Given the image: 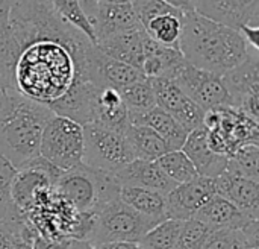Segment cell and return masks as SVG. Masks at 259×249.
I'll return each mask as SVG.
<instances>
[{"label": "cell", "instance_id": "1", "mask_svg": "<svg viewBox=\"0 0 259 249\" xmlns=\"http://www.w3.org/2000/svg\"><path fill=\"white\" fill-rule=\"evenodd\" d=\"M100 52L47 0H17L0 14V82L6 91L87 125L100 84Z\"/></svg>", "mask_w": 259, "mask_h": 249}, {"label": "cell", "instance_id": "2", "mask_svg": "<svg viewBox=\"0 0 259 249\" xmlns=\"http://www.w3.org/2000/svg\"><path fill=\"white\" fill-rule=\"evenodd\" d=\"M179 49L188 64L219 76L240 65L253 50L240 30L215 23L196 11L184 15Z\"/></svg>", "mask_w": 259, "mask_h": 249}, {"label": "cell", "instance_id": "3", "mask_svg": "<svg viewBox=\"0 0 259 249\" xmlns=\"http://www.w3.org/2000/svg\"><path fill=\"white\" fill-rule=\"evenodd\" d=\"M53 114L41 103L6 91L0 111V154L17 169L38 157L42 129Z\"/></svg>", "mask_w": 259, "mask_h": 249}, {"label": "cell", "instance_id": "4", "mask_svg": "<svg viewBox=\"0 0 259 249\" xmlns=\"http://www.w3.org/2000/svg\"><path fill=\"white\" fill-rule=\"evenodd\" d=\"M120 187L115 175L80 163L61 173L53 192L76 211L96 215L120 198Z\"/></svg>", "mask_w": 259, "mask_h": 249}, {"label": "cell", "instance_id": "5", "mask_svg": "<svg viewBox=\"0 0 259 249\" xmlns=\"http://www.w3.org/2000/svg\"><path fill=\"white\" fill-rule=\"evenodd\" d=\"M134 160L124 132L97 123L83 125V164L115 175Z\"/></svg>", "mask_w": 259, "mask_h": 249}, {"label": "cell", "instance_id": "6", "mask_svg": "<svg viewBox=\"0 0 259 249\" xmlns=\"http://www.w3.org/2000/svg\"><path fill=\"white\" fill-rule=\"evenodd\" d=\"M155 225L156 222L134 211L118 198L102 208L99 213H96L90 243H138L141 237Z\"/></svg>", "mask_w": 259, "mask_h": 249}, {"label": "cell", "instance_id": "7", "mask_svg": "<svg viewBox=\"0 0 259 249\" xmlns=\"http://www.w3.org/2000/svg\"><path fill=\"white\" fill-rule=\"evenodd\" d=\"M39 155L61 170L80 164L83 160V126L53 114L42 129Z\"/></svg>", "mask_w": 259, "mask_h": 249}, {"label": "cell", "instance_id": "8", "mask_svg": "<svg viewBox=\"0 0 259 249\" xmlns=\"http://www.w3.org/2000/svg\"><path fill=\"white\" fill-rule=\"evenodd\" d=\"M132 9L146 35L155 43L179 49L185 12L164 0H132Z\"/></svg>", "mask_w": 259, "mask_h": 249}, {"label": "cell", "instance_id": "9", "mask_svg": "<svg viewBox=\"0 0 259 249\" xmlns=\"http://www.w3.org/2000/svg\"><path fill=\"white\" fill-rule=\"evenodd\" d=\"M178 87L205 113L223 106H232V99L223 84L222 76L185 64L171 78Z\"/></svg>", "mask_w": 259, "mask_h": 249}, {"label": "cell", "instance_id": "10", "mask_svg": "<svg viewBox=\"0 0 259 249\" xmlns=\"http://www.w3.org/2000/svg\"><path fill=\"white\" fill-rule=\"evenodd\" d=\"M232 99V106L259 122V52L249 56L235 68L222 76Z\"/></svg>", "mask_w": 259, "mask_h": 249}, {"label": "cell", "instance_id": "11", "mask_svg": "<svg viewBox=\"0 0 259 249\" xmlns=\"http://www.w3.org/2000/svg\"><path fill=\"white\" fill-rule=\"evenodd\" d=\"M156 106L170 114L179 125H182L187 131L197 129L203 126L205 111L196 105L179 87L175 81L167 78L150 79Z\"/></svg>", "mask_w": 259, "mask_h": 249}, {"label": "cell", "instance_id": "12", "mask_svg": "<svg viewBox=\"0 0 259 249\" xmlns=\"http://www.w3.org/2000/svg\"><path fill=\"white\" fill-rule=\"evenodd\" d=\"M215 196L214 178L196 176L194 180L178 184L165 195L167 219L188 221L211 199Z\"/></svg>", "mask_w": 259, "mask_h": 249}, {"label": "cell", "instance_id": "13", "mask_svg": "<svg viewBox=\"0 0 259 249\" xmlns=\"http://www.w3.org/2000/svg\"><path fill=\"white\" fill-rule=\"evenodd\" d=\"M53 181L41 170L32 167L18 169L12 187L11 199L17 211L23 216L46 205L55 195Z\"/></svg>", "mask_w": 259, "mask_h": 249}, {"label": "cell", "instance_id": "14", "mask_svg": "<svg viewBox=\"0 0 259 249\" xmlns=\"http://www.w3.org/2000/svg\"><path fill=\"white\" fill-rule=\"evenodd\" d=\"M194 11L237 30L259 21V0H194Z\"/></svg>", "mask_w": 259, "mask_h": 249}, {"label": "cell", "instance_id": "15", "mask_svg": "<svg viewBox=\"0 0 259 249\" xmlns=\"http://www.w3.org/2000/svg\"><path fill=\"white\" fill-rule=\"evenodd\" d=\"M215 195L232 202L250 219L259 221V181L225 170L214 178Z\"/></svg>", "mask_w": 259, "mask_h": 249}, {"label": "cell", "instance_id": "16", "mask_svg": "<svg viewBox=\"0 0 259 249\" xmlns=\"http://www.w3.org/2000/svg\"><path fill=\"white\" fill-rule=\"evenodd\" d=\"M193 163L199 176L217 178L228 167V157L214 152L208 143V131L205 126L193 129L182 149H181Z\"/></svg>", "mask_w": 259, "mask_h": 249}, {"label": "cell", "instance_id": "17", "mask_svg": "<svg viewBox=\"0 0 259 249\" xmlns=\"http://www.w3.org/2000/svg\"><path fill=\"white\" fill-rule=\"evenodd\" d=\"M120 186L141 187L147 190H155L162 195H167L178 184H175L159 167L156 161L134 160L124 166L120 172L115 173Z\"/></svg>", "mask_w": 259, "mask_h": 249}, {"label": "cell", "instance_id": "18", "mask_svg": "<svg viewBox=\"0 0 259 249\" xmlns=\"http://www.w3.org/2000/svg\"><path fill=\"white\" fill-rule=\"evenodd\" d=\"M144 40L146 32L140 26L132 30H126L109 38H105L96 44V47L108 58L129 64L141 70L144 59Z\"/></svg>", "mask_w": 259, "mask_h": 249}, {"label": "cell", "instance_id": "19", "mask_svg": "<svg viewBox=\"0 0 259 249\" xmlns=\"http://www.w3.org/2000/svg\"><path fill=\"white\" fill-rule=\"evenodd\" d=\"M131 125H144L153 129L165 143L168 151L182 149L190 131L179 125L170 114H167L159 106H153L143 113H129Z\"/></svg>", "mask_w": 259, "mask_h": 249}, {"label": "cell", "instance_id": "20", "mask_svg": "<svg viewBox=\"0 0 259 249\" xmlns=\"http://www.w3.org/2000/svg\"><path fill=\"white\" fill-rule=\"evenodd\" d=\"M193 219L200 221L212 231L217 230H240L243 231L250 222L256 219H250L243 211H240L232 202L222 196L211 198L196 215Z\"/></svg>", "mask_w": 259, "mask_h": 249}, {"label": "cell", "instance_id": "21", "mask_svg": "<svg viewBox=\"0 0 259 249\" xmlns=\"http://www.w3.org/2000/svg\"><path fill=\"white\" fill-rule=\"evenodd\" d=\"M185 64V58L181 49L165 47L146 35L144 40V59L141 72L149 79L167 78L171 79L175 73Z\"/></svg>", "mask_w": 259, "mask_h": 249}, {"label": "cell", "instance_id": "22", "mask_svg": "<svg viewBox=\"0 0 259 249\" xmlns=\"http://www.w3.org/2000/svg\"><path fill=\"white\" fill-rule=\"evenodd\" d=\"M90 123H97L120 132H126L129 123V113L120 91L112 87L99 88L94 103H93V117Z\"/></svg>", "mask_w": 259, "mask_h": 249}, {"label": "cell", "instance_id": "23", "mask_svg": "<svg viewBox=\"0 0 259 249\" xmlns=\"http://www.w3.org/2000/svg\"><path fill=\"white\" fill-rule=\"evenodd\" d=\"M140 21L132 9V5H99L93 32L96 44L112 35L140 27Z\"/></svg>", "mask_w": 259, "mask_h": 249}, {"label": "cell", "instance_id": "24", "mask_svg": "<svg viewBox=\"0 0 259 249\" xmlns=\"http://www.w3.org/2000/svg\"><path fill=\"white\" fill-rule=\"evenodd\" d=\"M120 201L131 207L134 211L140 213L144 218L152 219L159 224L167 219V207H165V195L147 190L141 187L121 186L120 187Z\"/></svg>", "mask_w": 259, "mask_h": 249}, {"label": "cell", "instance_id": "25", "mask_svg": "<svg viewBox=\"0 0 259 249\" xmlns=\"http://www.w3.org/2000/svg\"><path fill=\"white\" fill-rule=\"evenodd\" d=\"M124 135L137 160L156 161L165 152H168L162 138L149 126L129 125Z\"/></svg>", "mask_w": 259, "mask_h": 249}, {"label": "cell", "instance_id": "26", "mask_svg": "<svg viewBox=\"0 0 259 249\" xmlns=\"http://www.w3.org/2000/svg\"><path fill=\"white\" fill-rule=\"evenodd\" d=\"M97 78L100 87H112L115 90H120L134 82L144 79L146 76L140 68L111 59L100 52L99 64H97Z\"/></svg>", "mask_w": 259, "mask_h": 249}, {"label": "cell", "instance_id": "27", "mask_svg": "<svg viewBox=\"0 0 259 249\" xmlns=\"http://www.w3.org/2000/svg\"><path fill=\"white\" fill-rule=\"evenodd\" d=\"M228 172L259 181V145L244 143L228 158Z\"/></svg>", "mask_w": 259, "mask_h": 249}, {"label": "cell", "instance_id": "28", "mask_svg": "<svg viewBox=\"0 0 259 249\" xmlns=\"http://www.w3.org/2000/svg\"><path fill=\"white\" fill-rule=\"evenodd\" d=\"M182 221L165 219L150 228L138 242L141 249H173L182 228Z\"/></svg>", "mask_w": 259, "mask_h": 249}, {"label": "cell", "instance_id": "29", "mask_svg": "<svg viewBox=\"0 0 259 249\" xmlns=\"http://www.w3.org/2000/svg\"><path fill=\"white\" fill-rule=\"evenodd\" d=\"M156 163L175 184H184L199 176L196 167L181 149L165 152Z\"/></svg>", "mask_w": 259, "mask_h": 249}, {"label": "cell", "instance_id": "30", "mask_svg": "<svg viewBox=\"0 0 259 249\" xmlns=\"http://www.w3.org/2000/svg\"><path fill=\"white\" fill-rule=\"evenodd\" d=\"M120 96L127 108V113H143L156 106L153 87L149 78L120 88Z\"/></svg>", "mask_w": 259, "mask_h": 249}, {"label": "cell", "instance_id": "31", "mask_svg": "<svg viewBox=\"0 0 259 249\" xmlns=\"http://www.w3.org/2000/svg\"><path fill=\"white\" fill-rule=\"evenodd\" d=\"M18 169L0 154V219H18L23 218L17 211L11 199V187Z\"/></svg>", "mask_w": 259, "mask_h": 249}, {"label": "cell", "instance_id": "32", "mask_svg": "<svg viewBox=\"0 0 259 249\" xmlns=\"http://www.w3.org/2000/svg\"><path fill=\"white\" fill-rule=\"evenodd\" d=\"M47 2L50 3V6L56 11V14L62 20H65L68 24H71L73 27L80 30L93 44H96L93 26L83 15L77 0H47Z\"/></svg>", "mask_w": 259, "mask_h": 249}, {"label": "cell", "instance_id": "33", "mask_svg": "<svg viewBox=\"0 0 259 249\" xmlns=\"http://www.w3.org/2000/svg\"><path fill=\"white\" fill-rule=\"evenodd\" d=\"M212 230L197 219H188L182 224L181 233L178 236L176 245L173 249H200Z\"/></svg>", "mask_w": 259, "mask_h": 249}, {"label": "cell", "instance_id": "34", "mask_svg": "<svg viewBox=\"0 0 259 249\" xmlns=\"http://www.w3.org/2000/svg\"><path fill=\"white\" fill-rule=\"evenodd\" d=\"M250 242L240 230H217L212 231L200 249H247ZM258 248V246H256Z\"/></svg>", "mask_w": 259, "mask_h": 249}, {"label": "cell", "instance_id": "35", "mask_svg": "<svg viewBox=\"0 0 259 249\" xmlns=\"http://www.w3.org/2000/svg\"><path fill=\"white\" fill-rule=\"evenodd\" d=\"M91 243L77 239H61V240H49L39 236H35L33 249H90Z\"/></svg>", "mask_w": 259, "mask_h": 249}, {"label": "cell", "instance_id": "36", "mask_svg": "<svg viewBox=\"0 0 259 249\" xmlns=\"http://www.w3.org/2000/svg\"><path fill=\"white\" fill-rule=\"evenodd\" d=\"M35 236H36V233L33 231V228L30 227V224L27 222V219L24 216L21 219V222L18 224L12 249H33Z\"/></svg>", "mask_w": 259, "mask_h": 249}, {"label": "cell", "instance_id": "37", "mask_svg": "<svg viewBox=\"0 0 259 249\" xmlns=\"http://www.w3.org/2000/svg\"><path fill=\"white\" fill-rule=\"evenodd\" d=\"M23 218H18V219H0V249H12L18 224L21 222Z\"/></svg>", "mask_w": 259, "mask_h": 249}, {"label": "cell", "instance_id": "38", "mask_svg": "<svg viewBox=\"0 0 259 249\" xmlns=\"http://www.w3.org/2000/svg\"><path fill=\"white\" fill-rule=\"evenodd\" d=\"M238 30H240V33L243 35V38H244L246 44H247L250 49H253V50L259 52V41H258L259 27L258 26H243V27H240Z\"/></svg>", "mask_w": 259, "mask_h": 249}, {"label": "cell", "instance_id": "39", "mask_svg": "<svg viewBox=\"0 0 259 249\" xmlns=\"http://www.w3.org/2000/svg\"><path fill=\"white\" fill-rule=\"evenodd\" d=\"M83 15L87 17V20L90 21V24L93 26L96 15H97V9H99V2L97 0H77Z\"/></svg>", "mask_w": 259, "mask_h": 249}, {"label": "cell", "instance_id": "40", "mask_svg": "<svg viewBox=\"0 0 259 249\" xmlns=\"http://www.w3.org/2000/svg\"><path fill=\"white\" fill-rule=\"evenodd\" d=\"M90 249H141V246L138 243H131V242H117V243L91 245Z\"/></svg>", "mask_w": 259, "mask_h": 249}, {"label": "cell", "instance_id": "41", "mask_svg": "<svg viewBox=\"0 0 259 249\" xmlns=\"http://www.w3.org/2000/svg\"><path fill=\"white\" fill-rule=\"evenodd\" d=\"M165 3L184 11V12H190L194 11V0H164Z\"/></svg>", "mask_w": 259, "mask_h": 249}, {"label": "cell", "instance_id": "42", "mask_svg": "<svg viewBox=\"0 0 259 249\" xmlns=\"http://www.w3.org/2000/svg\"><path fill=\"white\" fill-rule=\"evenodd\" d=\"M17 0H0V14L8 12Z\"/></svg>", "mask_w": 259, "mask_h": 249}, {"label": "cell", "instance_id": "43", "mask_svg": "<svg viewBox=\"0 0 259 249\" xmlns=\"http://www.w3.org/2000/svg\"><path fill=\"white\" fill-rule=\"evenodd\" d=\"M99 5H127L132 0H97Z\"/></svg>", "mask_w": 259, "mask_h": 249}, {"label": "cell", "instance_id": "44", "mask_svg": "<svg viewBox=\"0 0 259 249\" xmlns=\"http://www.w3.org/2000/svg\"><path fill=\"white\" fill-rule=\"evenodd\" d=\"M5 97H6V90L3 88L2 82H0V111L3 108V103H5Z\"/></svg>", "mask_w": 259, "mask_h": 249}, {"label": "cell", "instance_id": "45", "mask_svg": "<svg viewBox=\"0 0 259 249\" xmlns=\"http://www.w3.org/2000/svg\"><path fill=\"white\" fill-rule=\"evenodd\" d=\"M247 249H258V248H256V246H249Z\"/></svg>", "mask_w": 259, "mask_h": 249}]
</instances>
